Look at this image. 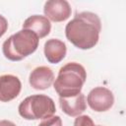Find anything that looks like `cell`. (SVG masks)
<instances>
[{
  "instance_id": "6",
  "label": "cell",
  "mask_w": 126,
  "mask_h": 126,
  "mask_svg": "<svg viewBox=\"0 0 126 126\" xmlns=\"http://www.w3.org/2000/svg\"><path fill=\"white\" fill-rule=\"evenodd\" d=\"M43 12L45 17L52 22H63L72 13L71 6L66 0H49L44 3Z\"/></svg>"
},
{
  "instance_id": "12",
  "label": "cell",
  "mask_w": 126,
  "mask_h": 126,
  "mask_svg": "<svg viewBox=\"0 0 126 126\" xmlns=\"http://www.w3.org/2000/svg\"><path fill=\"white\" fill-rule=\"evenodd\" d=\"M74 126H95L89 115H79L74 121Z\"/></svg>"
},
{
  "instance_id": "3",
  "label": "cell",
  "mask_w": 126,
  "mask_h": 126,
  "mask_svg": "<svg viewBox=\"0 0 126 126\" xmlns=\"http://www.w3.org/2000/svg\"><path fill=\"white\" fill-rule=\"evenodd\" d=\"M38 36L30 30H21L2 44L4 56L11 61H21L33 53L38 46Z\"/></svg>"
},
{
  "instance_id": "7",
  "label": "cell",
  "mask_w": 126,
  "mask_h": 126,
  "mask_svg": "<svg viewBox=\"0 0 126 126\" xmlns=\"http://www.w3.org/2000/svg\"><path fill=\"white\" fill-rule=\"evenodd\" d=\"M22 89L20 79L14 75L0 76V101L8 102L16 98Z\"/></svg>"
},
{
  "instance_id": "5",
  "label": "cell",
  "mask_w": 126,
  "mask_h": 126,
  "mask_svg": "<svg viewBox=\"0 0 126 126\" xmlns=\"http://www.w3.org/2000/svg\"><path fill=\"white\" fill-rule=\"evenodd\" d=\"M87 102L93 110L96 112H104L112 107L114 96L110 90L104 87H96L89 93Z\"/></svg>"
},
{
  "instance_id": "4",
  "label": "cell",
  "mask_w": 126,
  "mask_h": 126,
  "mask_svg": "<svg viewBox=\"0 0 126 126\" xmlns=\"http://www.w3.org/2000/svg\"><path fill=\"white\" fill-rule=\"evenodd\" d=\"M18 111L26 120L45 119L55 113L56 106L51 97L45 94H32L20 103Z\"/></svg>"
},
{
  "instance_id": "10",
  "label": "cell",
  "mask_w": 126,
  "mask_h": 126,
  "mask_svg": "<svg viewBox=\"0 0 126 126\" xmlns=\"http://www.w3.org/2000/svg\"><path fill=\"white\" fill-rule=\"evenodd\" d=\"M23 29L30 30L33 32L38 36V38H42L49 34L51 30V24L45 16L32 15L25 20L23 24Z\"/></svg>"
},
{
  "instance_id": "11",
  "label": "cell",
  "mask_w": 126,
  "mask_h": 126,
  "mask_svg": "<svg viewBox=\"0 0 126 126\" xmlns=\"http://www.w3.org/2000/svg\"><path fill=\"white\" fill-rule=\"evenodd\" d=\"M44 55L49 63L57 64L62 61L66 55L67 48L65 42L57 38H50L44 43Z\"/></svg>"
},
{
  "instance_id": "2",
  "label": "cell",
  "mask_w": 126,
  "mask_h": 126,
  "mask_svg": "<svg viewBox=\"0 0 126 126\" xmlns=\"http://www.w3.org/2000/svg\"><path fill=\"white\" fill-rule=\"evenodd\" d=\"M86 80L85 68L77 62H69L60 68L53 86L59 97H71L81 93Z\"/></svg>"
},
{
  "instance_id": "9",
  "label": "cell",
  "mask_w": 126,
  "mask_h": 126,
  "mask_svg": "<svg viewBox=\"0 0 126 126\" xmlns=\"http://www.w3.org/2000/svg\"><path fill=\"white\" fill-rule=\"evenodd\" d=\"M59 104L62 111L71 117L81 115L87 107L86 97L83 93L71 97H59Z\"/></svg>"
},
{
  "instance_id": "14",
  "label": "cell",
  "mask_w": 126,
  "mask_h": 126,
  "mask_svg": "<svg viewBox=\"0 0 126 126\" xmlns=\"http://www.w3.org/2000/svg\"><path fill=\"white\" fill-rule=\"evenodd\" d=\"M7 29H8V22L5 17L0 15V37L4 35V33L7 32Z\"/></svg>"
},
{
  "instance_id": "15",
  "label": "cell",
  "mask_w": 126,
  "mask_h": 126,
  "mask_svg": "<svg viewBox=\"0 0 126 126\" xmlns=\"http://www.w3.org/2000/svg\"><path fill=\"white\" fill-rule=\"evenodd\" d=\"M0 126H16V124L9 120H0Z\"/></svg>"
},
{
  "instance_id": "16",
  "label": "cell",
  "mask_w": 126,
  "mask_h": 126,
  "mask_svg": "<svg viewBox=\"0 0 126 126\" xmlns=\"http://www.w3.org/2000/svg\"><path fill=\"white\" fill-rule=\"evenodd\" d=\"M96 126H101V125H96Z\"/></svg>"
},
{
  "instance_id": "8",
  "label": "cell",
  "mask_w": 126,
  "mask_h": 126,
  "mask_svg": "<svg viewBox=\"0 0 126 126\" xmlns=\"http://www.w3.org/2000/svg\"><path fill=\"white\" fill-rule=\"evenodd\" d=\"M54 81V74L52 70L46 66H39L33 69L29 78L30 85L34 90H46Z\"/></svg>"
},
{
  "instance_id": "1",
  "label": "cell",
  "mask_w": 126,
  "mask_h": 126,
  "mask_svg": "<svg viewBox=\"0 0 126 126\" xmlns=\"http://www.w3.org/2000/svg\"><path fill=\"white\" fill-rule=\"evenodd\" d=\"M101 31L98 16L93 12H81L65 27L67 39L80 49H91L96 45Z\"/></svg>"
},
{
  "instance_id": "13",
  "label": "cell",
  "mask_w": 126,
  "mask_h": 126,
  "mask_svg": "<svg viewBox=\"0 0 126 126\" xmlns=\"http://www.w3.org/2000/svg\"><path fill=\"white\" fill-rule=\"evenodd\" d=\"M38 126H62V120L60 116H50L48 118L42 119Z\"/></svg>"
}]
</instances>
